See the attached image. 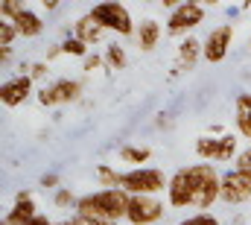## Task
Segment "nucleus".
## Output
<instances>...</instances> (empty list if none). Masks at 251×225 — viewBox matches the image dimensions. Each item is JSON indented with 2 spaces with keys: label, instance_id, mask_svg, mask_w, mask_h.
Wrapping results in <instances>:
<instances>
[{
  "label": "nucleus",
  "instance_id": "obj_15",
  "mask_svg": "<svg viewBox=\"0 0 251 225\" xmlns=\"http://www.w3.org/2000/svg\"><path fill=\"white\" fill-rule=\"evenodd\" d=\"M201 41H196L193 35L184 38L181 44H178V61H176V70H173V76H178V73H184V70H193L196 67V61L201 58Z\"/></svg>",
  "mask_w": 251,
  "mask_h": 225
},
{
  "label": "nucleus",
  "instance_id": "obj_29",
  "mask_svg": "<svg viewBox=\"0 0 251 225\" xmlns=\"http://www.w3.org/2000/svg\"><path fill=\"white\" fill-rule=\"evenodd\" d=\"M105 64V56H97V53H91V56L85 58V73H94V70H100Z\"/></svg>",
  "mask_w": 251,
  "mask_h": 225
},
{
  "label": "nucleus",
  "instance_id": "obj_25",
  "mask_svg": "<svg viewBox=\"0 0 251 225\" xmlns=\"http://www.w3.org/2000/svg\"><path fill=\"white\" fill-rule=\"evenodd\" d=\"M21 9H24L21 0H3V3H0V21H12Z\"/></svg>",
  "mask_w": 251,
  "mask_h": 225
},
{
  "label": "nucleus",
  "instance_id": "obj_14",
  "mask_svg": "<svg viewBox=\"0 0 251 225\" xmlns=\"http://www.w3.org/2000/svg\"><path fill=\"white\" fill-rule=\"evenodd\" d=\"M12 24L18 27L21 38H38V35L44 32V18H41L35 9H29V6H24V9L12 18Z\"/></svg>",
  "mask_w": 251,
  "mask_h": 225
},
{
  "label": "nucleus",
  "instance_id": "obj_12",
  "mask_svg": "<svg viewBox=\"0 0 251 225\" xmlns=\"http://www.w3.org/2000/svg\"><path fill=\"white\" fill-rule=\"evenodd\" d=\"M35 217H38V205H35L32 190H18L12 208L3 217V225H26V223H32Z\"/></svg>",
  "mask_w": 251,
  "mask_h": 225
},
{
  "label": "nucleus",
  "instance_id": "obj_24",
  "mask_svg": "<svg viewBox=\"0 0 251 225\" xmlns=\"http://www.w3.org/2000/svg\"><path fill=\"white\" fill-rule=\"evenodd\" d=\"M15 38H21L18 27H15L12 21H0V47H12Z\"/></svg>",
  "mask_w": 251,
  "mask_h": 225
},
{
  "label": "nucleus",
  "instance_id": "obj_4",
  "mask_svg": "<svg viewBox=\"0 0 251 225\" xmlns=\"http://www.w3.org/2000/svg\"><path fill=\"white\" fill-rule=\"evenodd\" d=\"M105 32H117L120 38H128L137 32V24L131 21V12L126 9L123 3H97L88 12Z\"/></svg>",
  "mask_w": 251,
  "mask_h": 225
},
{
  "label": "nucleus",
  "instance_id": "obj_8",
  "mask_svg": "<svg viewBox=\"0 0 251 225\" xmlns=\"http://www.w3.org/2000/svg\"><path fill=\"white\" fill-rule=\"evenodd\" d=\"M231 41H234V24H219V27H213L207 35H204V41H201V58L204 61H210V64H219V61H225L228 56V50H231Z\"/></svg>",
  "mask_w": 251,
  "mask_h": 225
},
{
  "label": "nucleus",
  "instance_id": "obj_31",
  "mask_svg": "<svg viewBox=\"0 0 251 225\" xmlns=\"http://www.w3.org/2000/svg\"><path fill=\"white\" fill-rule=\"evenodd\" d=\"M38 184H41V187H47V190H50V187H53V190H59V175H56V172H44Z\"/></svg>",
  "mask_w": 251,
  "mask_h": 225
},
{
  "label": "nucleus",
  "instance_id": "obj_18",
  "mask_svg": "<svg viewBox=\"0 0 251 225\" xmlns=\"http://www.w3.org/2000/svg\"><path fill=\"white\" fill-rule=\"evenodd\" d=\"M234 123H237V132L251 141V94H240L237 97V117H234Z\"/></svg>",
  "mask_w": 251,
  "mask_h": 225
},
{
  "label": "nucleus",
  "instance_id": "obj_30",
  "mask_svg": "<svg viewBox=\"0 0 251 225\" xmlns=\"http://www.w3.org/2000/svg\"><path fill=\"white\" fill-rule=\"evenodd\" d=\"M59 225H117V223H100V220H85V217H70V220H64V223H59Z\"/></svg>",
  "mask_w": 251,
  "mask_h": 225
},
{
  "label": "nucleus",
  "instance_id": "obj_28",
  "mask_svg": "<svg viewBox=\"0 0 251 225\" xmlns=\"http://www.w3.org/2000/svg\"><path fill=\"white\" fill-rule=\"evenodd\" d=\"M237 169H240V172H246V175H251V146H249V149H243V152L237 155Z\"/></svg>",
  "mask_w": 251,
  "mask_h": 225
},
{
  "label": "nucleus",
  "instance_id": "obj_34",
  "mask_svg": "<svg viewBox=\"0 0 251 225\" xmlns=\"http://www.w3.org/2000/svg\"><path fill=\"white\" fill-rule=\"evenodd\" d=\"M59 56H62V47H59V44H56V47H50V50H47V64H50L53 58H59Z\"/></svg>",
  "mask_w": 251,
  "mask_h": 225
},
{
  "label": "nucleus",
  "instance_id": "obj_2",
  "mask_svg": "<svg viewBox=\"0 0 251 225\" xmlns=\"http://www.w3.org/2000/svg\"><path fill=\"white\" fill-rule=\"evenodd\" d=\"M187 172L193 181V208L204 214L222 199V175L213 164H190Z\"/></svg>",
  "mask_w": 251,
  "mask_h": 225
},
{
  "label": "nucleus",
  "instance_id": "obj_26",
  "mask_svg": "<svg viewBox=\"0 0 251 225\" xmlns=\"http://www.w3.org/2000/svg\"><path fill=\"white\" fill-rule=\"evenodd\" d=\"M178 225H222L213 214H193V217H187V220H181Z\"/></svg>",
  "mask_w": 251,
  "mask_h": 225
},
{
  "label": "nucleus",
  "instance_id": "obj_22",
  "mask_svg": "<svg viewBox=\"0 0 251 225\" xmlns=\"http://www.w3.org/2000/svg\"><path fill=\"white\" fill-rule=\"evenodd\" d=\"M59 47H62V56H76V58H88V56H91V53H88V44H82L73 32L64 38Z\"/></svg>",
  "mask_w": 251,
  "mask_h": 225
},
{
  "label": "nucleus",
  "instance_id": "obj_20",
  "mask_svg": "<svg viewBox=\"0 0 251 225\" xmlns=\"http://www.w3.org/2000/svg\"><path fill=\"white\" fill-rule=\"evenodd\" d=\"M149 158H152V149L149 146H134V143H123L120 146V161L123 164H140L143 167Z\"/></svg>",
  "mask_w": 251,
  "mask_h": 225
},
{
  "label": "nucleus",
  "instance_id": "obj_17",
  "mask_svg": "<svg viewBox=\"0 0 251 225\" xmlns=\"http://www.w3.org/2000/svg\"><path fill=\"white\" fill-rule=\"evenodd\" d=\"M73 35L82 41V44H88V47H94V44H100L102 41V35H105V29L91 18V15H82L76 24H73Z\"/></svg>",
  "mask_w": 251,
  "mask_h": 225
},
{
  "label": "nucleus",
  "instance_id": "obj_11",
  "mask_svg": "<svg viewBox=\"0 0 251 225\" xmlns=\"http://www.w3.org/2000/svg\"><path fill=\"white\" fill-rule=\"evenodd\" d=\"M251 199V175L240 169H228L222 175V202L225 205H246Z\"/></svg>",
  "mask_w": 251,
  "mask_h": 225
},
{
  "label": "nucleus",
  "instance_id": "obj_1",
  "mask_svg": "<svg viewBox=\"0 0 251 225\" xmlns=\"http://www.w3.org/2000/svg\"><path fill=\"white\" fill-rule=\"evenodd\" d=\"M128 199L131 196L126 193L123 187L85 193L76 202V217L100 220V223H120V220H126V214H128Z\"/></svg>",
  "mask_w": 251,
  "mask_h": 225
},
{
  "label": "nucleus",
  "instance_id": "obj_16",
  "mask_svg": "<svg viewBox=\"0 0 251 225\" xmlns=\"http://www.w3.org/2000/svg\"><path fill=\"white\" fill-rule=\"evenodd\" d=\"M134 41H137V47H140L143 53H152V50L158 47V41H161V24H158L155 18L140 21V24H137V32H134Z\"/></svg>",
  "mask_w": 251,
  "mask_h": 225
},
{
  "label": "nucleus",
  "instance_id": "obj_13",
  "mask_svg": "<svg viewBox=\"0 0 251 225\" xmlns=\"http://www.w3.org/2000/svg\"><path fill=\"white\" fill-rule=\"evenodd\" d=\"M167 202H170V208H193V181H190L187 167L176 169V172L170 175Z\"/></svg>",
  "mask_w": 251,
  "mask_h": 225
},
{
  "label": "nucleus",
  "instance_id": "obj_23",
  "mask_svg": "<svg viewBox=\"0 0 251 225\" xmlns=\"http://www.w3.org/2000/svg\"><path fill=\"white\" fill-rule=\"evenodd\" d=\"M53 202H56V208H62V211H73L76 208V202H79V196H73V190L70 187H59L56 193H53Z\"/></svg>",
  "mask_w": 251,
  "mask_h": 225
},
{
  "label": "nucleus",
  "instance_id": "obj_7",
  "mask_svg": "<svg viewBox=\"0 0 251 225\" xmlns=\"http://www.w3.org/2000/svg\"><path fill=\"white\" fill-rule=\"evenodd\" d=\"M79 97H82V82L79 79H56V82H50L47 88L38 91V103L44 109H56V106L76 103Z\"/></svg>",
  "mask_w": 251,
  "mask_h": 225
},
{
  "label": "nucleus",
  "instance_id": "obj_5",
  "mask_svg": "<svg viewBox=\"0 0 251 225\" xmlns=\"http://www.w3.org/2000/svg\"><path fill=\"white\" fill-rule=\"evenodd\" d=\"M196 155L204 161V164H225V161H234L240 152H237V138L234 135H201L196 141Z\"/></svg>",
  "mask_w": 251,
  "mask_h": 225
},
{
  "label": "nucleus",
  "instance_id": "obj_10",
  "mask_svg": "<svg viewBox=\"0 0 251 225\" xmlns=\"http://www.w3.org/2000/svg\"><path fill=\"white\" fill-rule=\"evenodd\" d=\"M32 91H35V79L29 73H18V76L6 79L0 85V103L6 109H18V106H24L32 97Z\"/></svg>",
  "mask_w": 251,
  "mask_h": 225
},
{
  "label": "nucleus",
  "instance_id": "obj_35",
  "mask_svg": "<svg viewBox=\"0 0 251 225\" xmlns=\"http://www.w3.org/2000/svg\"><path fill=\"white\" fill-rule=\"evenodd\" d=\"M41 6H44V9H50V12H53V9H59V0H44V3H41Z\"/></svg>",
  "mask_w": 251,
  "mask_h": 225
},
{
  "label": "nucleus",
  "instance_id": "obj_33",
  "mask_svg": "<svg viewBox=\"0 0 251 225\" xmlns=\"http://www.w3.org/2000/svg\"><path fill=\"white\" fill-rule=\"evenodd\" d=\"M0 225H3V223H0ZM26 225H56V223H50V217H44V214H38V217H35L32 223H26Z\"/></svg>",
  "mask_w": 251,
  "mask_h": 225
},
{
  "label": "nucleus",
  "instance_id": "obj_9",
  "mask_svg": "<svg viewBox=\"0 0 251 225\" xmlns=\"http://www.w3.org/2000/svg\"><path fill=\"white\" fill-rule=\"evenodd\" d=\"M164 202L158 196H131L128 199V214H126V223L131 225H155L164 217Z\"/></svg>",
  "mask_w": 251,
  "mask_h": 225
},
{
  "label": "nucleus",
  "instance_id": "obj_21",
  "mask_svg": "<svg viewBox=\"0 0 251 225\" xmlns=\"http://www.w3.org/2000/svg\"><path fill=\"white\" fill-rule=\"evenodd\" d=\"M105 64H108L111 70H123L126 64H128L126 47H120V44H108V47H105Z\"/></svg>",
  "mask_w": 251,
  "mask_h": 225
},
{
  "label": "nucleus",
  "instance_id": "obj_32",
  "mask_svg": "<svg viewBox=\"0 0 251 225\" xmlns=\"http://www.w3.org/2000/svg\"><path fill=\"white\" fill-rule=\"evenodd\" d=\"M12 61V47H0V64H9Z\"/></svg>",
  "mask_w": 251,
  "mask_h": 225
},
{
  "label": "nucleus",
  "instance_id": "obj_27",
  "mask_svg": "<svg viewBox=\"0 0 251 225\" xmlns=\"http://www.w3.org/2000/svg\"><path fill=\"white\" fill-rule=\"evenodd\" d=\"M47 73H50V64H47V61H32V64H29V76H32L35 82L44 79Z\"/></svg>",
  "mask_w": 251,
  "mask_h": 225
},
{
  "label": "nucleus",
  "instance_id": "obj_19",
  "mask_svg": "<svg viewBox=\"0 0 251 225\" xmlns=\"http://www.w3.org/2000/svg\"><path fill=\"white\" fill-rule=\"evenodd\" d=\"M97 181H100V190H117L123 187V172H117L108 164H97Z\"/></svg>",
  "mask_w": 251,
  "mask_h": 225
},
{
  "label": "nucleus",
  "instance_id": "obj_6",
  "mask_svg": "<svg viewBox=\"0 0 251 225\" xmlns=\"http://www.w3.org/2000/svg\"><path fill=\"white\" fill-rule=\"evenodd\" d=\"M204 15H207L204 6L196 3V0L178 3V6H173V15L167 18V32L170 35H187L199 24H204Z\"/></svg>",
  "mask_w": 251,
  "mask_h": 225
},
{
  "label": "nucleus",
  "instance_id": "obj_3",
  "mask_svg": "<svg viewBox=\"0 0 251 225\" xmlns=\"http://www.w3.org/2000/svg\"><path fill=\"white\" fill-rule=\"evenodd\" d=\"M170 187V178L158 167H134L123 172V190L128 196H158Z\"/></svg>",
  "mask_w": 251,
  "mask_h": 225
},
{
  "label": "nucleus",
  "instance_id": "obj_36",
  "mask_svg": "<svg viewBox=\"0 0 251 225\" xmlns=\"http://www.w3.org/2000/svg\"><path fill=\"white\" fill-rule=\"evenodd\" d=\"M249 47H251V38H249Z\"/></svg>",
  "mask_w": 251,
  "mask_h": 225
}]
</instances>
